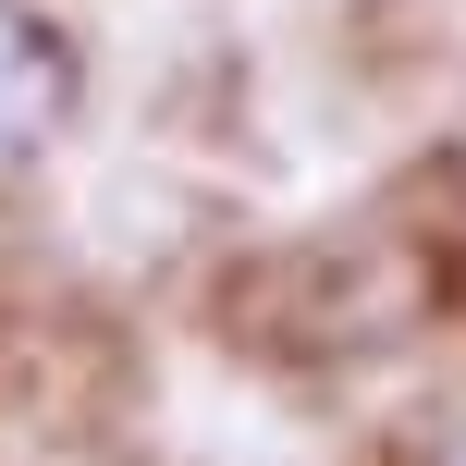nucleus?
Returning <instances> with one entry per match:
<instances>
[{
  "label": "nucleus",
  "instance_id": "f257e3e1",
  "mask_svg": "<svg viewBox=\"0 0 466 466\" xmlns=\"http://www.w3.org/2000/svg\"><path fill=\"white\" fill-rule=\"evenodd\" d=\"M74 111V49L49 13H25V0H0V160H37L49 136H62Z\"/></svg>",
  "mask_w": 466,
  "mask_h": 466
}]
</instances>
